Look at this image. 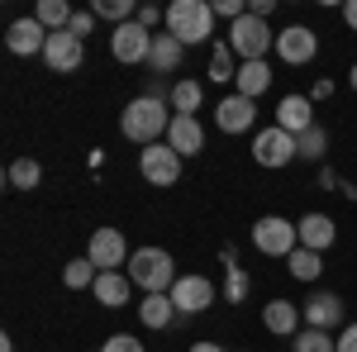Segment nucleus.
Here are the masks:
<instances>
[{
  "label": "nucleus",
  "instance_id": "14",
  "mask_svg": "<svg viewBox=\"0 0 357 352\" xmlns=\"http://www.w3.org/2000/svg\"><path fill=\"white\" fill-rule=\"evenodd\" d=\"M215 124H220V134H248L252 124H257V100H248V95H224L220 105H215Z\"/></svg>",
  "mask_w": 357,
  "mask_h": 352
},
{
  "label": "nucleus",
  "instance_id": "42",
  "mask_svg": "<svg viewBox=\"0 0 357 352\" xmlns=\"http://www.w3.org/2000/svg\"><path fill=\"white\" fill-rule=\"evenodd\" d=\"M348 86H353V91H357V62H353V72H348Z\"/></svg>",
  "mask_w": 357,
  "mask_h": 352
},
{
  "label": "nucleus",
  "instance_id": "9",
  "mask_svg": "<svg viewBox=\"0 0 357 352\" xmlns=\"http://www.w3.org/2000/svg\"><path fill=\"white\" fill-rule=\"evenodd\" d=\"M314 53H319V33L310 24H286L276 33V57L286 67H305V62H314Z\"/></svg>",
  "mask_w": 357,
  "mask_h": 352
},
{
  "label": "nucleus",
  "instance_id": "29",
  "mask_svg": "<svg viewBox=\"0 0 357 352\" xmlns=\"http://www.w3.org/2000/svg\"><path fill=\"white\" fill-rule=\"evenodd\" d=\"M210 82L215 86L238 82V67H234V48H229V43H215V48H210Z\"/></svg>",
  "mask_w": 357,
  "mask_h": 352
},
{
  "label": "nucleus",
  "instance_id": "7",
  "mask_svg": "<svg viewBox=\"0 0 357 352\" xmlns=\"http://www.w3.org/2000/svg\"><path fill=\"white\" fill-rule=\"evenodd\" d=\"M86 257L96 262V271H119L129 267V243H124V229H96L91 243H86Z\"/></svg>",
  "mask_w": 357,
  "mask_h": 352
},
{
  "label": "nucleus",
  "instance_id": "12",
  "mask_svg": "<svg viewBox=\"0 0 357 352\" xmlns=\"http://www.w3.org/2000/svg\"><path fill=\"white\" fill-rule=\"evenodd\" d=\"M43 62L53 67L57 77H67V72H77L86 62V43L72 33V29H62V33H48V48H43Z\"/></svg>",
  "mask_w": 357,
  "mask_h": 352
},
{
  "label": "nucleus",
  "instance_id": "4",
  "mask_svg": "<svg viewBox=\"0 0 357 352\" xmlns=\"http://www.w3.org/2000/svg\"><path fill=\"white\" fill-rule=\"evenodd\" d=\"M238 62H267V53L276 48V33L267 29V20H257V15H243V20H234L229 24V38H224Z\"/></svg>",
  "mask_w": 357,
  "mask_h": 352
},
{
  "label": "nucleus",
  "instance_id": "11",
  "mask_svg": "<svg viewBox=\"0 0 357 352\" xmlns=\"http://www.w3.org/2000/svg\"><path fill=\"white\" fill-rule=\"evenodd\" d=\"M167 296L181 309V319H186V314H200V309L215 305V281H210V276H176V286H172Z\"/></svg>",
  "mask_w": 357,
  "mask_h": 352
},
{
  "label": "nucleus",
  "instance_id": "22",
  "mask_svg": "<svg viewBox=\"0 0 357 352\" xmlns=\"http://www.w3.org/2000/svg\"><path fill=\"white\" fill-rule=\"evenodd\" d=\"M181 309L172 305V296H143V305H138V319H143V328H172V319H176Z\"/></svg>",
  "mask_w": 357,
  "mask_h": 352
},
{
  "label": "nucleus",
  "instance_id": "24",
  "mask_svg": "<svg viewBox=\"0 0 357 352\" xmlns=\"http://www.w3.org/2000/svg\"><path fill=\"white\" fill-rule=\"evenodd\" d=\"M324 158H329V129L314 124L296 138V162H324Z\"/></svg>",
  "mask_w": 357,
  "mask_h": 352
},
{
  "label": "nucleus",
  "instance_id": "36",
  "mask_svg": "<svg viewBox=\"0 0 357 352\" xmlns=\"http://www.w3.org/2000/svg\"><path fill=\"white\" fill-rule=\"evenodd\" d=\"M138 24L143 29H167V10H158V5H138Z\"/></svg>",
  "mask_w": 357,
  "mask_h": 352
},
{
  "label": "nucleus",
  "instance_id": "38",
  "mask_svg": "<svg viewBox=\"0 0 357 352\" xmlns=\"http://www.w3.org/2000/svg\"><path fill=\"white\" fill-rule=\"evenodd\" d=\"M276 10V0H248V15H257V20H267Z\"/></svg>",
  "mask_w": 357,
  "mask_h": 352
},
{
  "label": "nucleus",
  "instance_id": "8",
  "mask_svg": "<svg viewBox=\"0 0 357 352\" xmlns=\"http://www.w3.org/2000/svg\"><path fill=\"white\" fill-rule=\"evenodd\" d=\"M110 53H114V62H124V67L148 62V53H153V29H143L138 20L110 29Z\"/></svg>",
  "mask_w": 357,
  "mask_h": 352
},
{
  "label": "nucleus",
  "instance_id": "25",
  "mask_svg": "<svg viewBox=\"0 0 357 352\" xmlns=\"http://www.w3.org/2000/svg\"><path fill=\"white\" fill-rule=\"evenodd\" d=\"M72 15H77V10H72L67 0H38V5H33V20L48 29V33H62V29L72 24Z\"/></svg>",
  "mask_w": 357,
  "mask_h": 352
},
{
  "label": "nucleus",
  "instance_id": "10",
  "mask_svg": "<svg viewBox=\"0 0 357 352\" xmlns=\"http://www.w3.org/2000/svg\"><path fill=\"white\" fill-rule=\"evenodd\" d=\"M252 158H257V167H267V171H276V167H291L296 162V138L286 134V129H257V138H252Z\"/></svg>",
  "mask_w": 357,
  "mask_h": 352
},
{
  "label": "nucleus",
  "instance_id": "15",
  "mask_svg": "<svg viewBox=\"0 0 357 352\" xmlns=\"http://www.w3.org/2000/svg\"><path fill=\"white\" fill-rule=\"evenodd\" d=\"M5 48H10V53L15 57H43V48H48V29L38 24V20H33V15H29V20H15V24L5 29Z\"/></svg>",
  "mask_w": 357,
  "mask_h": 352
},
{
  "label": "nucleus",
  "instance_id": "32",
  "mask_svg": "<svg viewBox=\"0 0 357 352\" xmlns=\"http://www.w3.org/2000/svg\"><path fill=\"white\" fill-rule=\"evenodd\" d=\"M296 352H338V338L324 328H301L296 333Z\"/></svg>",
  "mask_w": 357,
  "mask_h": 352
},
{
  "label": "nucleus",
  "instance_id": "26",
  "mask_svg": "<svg viewBox=\"0 0 357 352\" xmlns=\"http://www.w3.org/2000/svg\"><path fill=\"white\" fill-rule=\"evenodd\" d=\"M200 100H205L200 82H191V77H176V82H172V100H167V105L176 109V114H195Z\"/></svg>",
  "mask_w": 357,
  "mask_h": 352
},
{
  "label": "nucleus",
  "instance_id": "16",
  "mask_svg": "<svg viewBox=\"0 0 357 352\" xmlns=\"http://www.w3.org/2000/svg\"><path fill=\"white\" fill-rule=\"evenodd\" d=\"M262 328L276 333V338H296L305 328V309L296 300H267V305H262Z\"/></svg>",
  "mask_w": 357,
  "mask_h": 352
},
{
  "label": "nucleus",
  "instance_id": "37",
  "mask_svg": "<svg viewBox=\"0 0 357 352\" xmlns=\"http://www.w3.org/2000/svg\"><path fill=\"white\" fill-rule=\"evenodd\" d=\"M338 352H357V324L338 328Z\"/></svg>",
  "mask_w": 357,
  "mask_h": 352
},
{
  "label": "nucleus",
  "instance_id": "1",
  "mask_svg": "<svg viewBox=\"0 0 357 352\" xmlns=\"http://www.w3.org/2000/svg\"><path fill=\"white\" fill-rule=\"evenodd\" d=\"M167 129H172V109H167V100H158V95H134V100L124 105V114H119V134L129 138V143H138V148L162 143Z\"/></svg>",
  "mask_w": 357,
  "mask_h": 352
},
{
  "label": "nucleus",
  "instance_id": "27",
  "mask_svg": "<svg viewBox=\"0 0 357 352\" xmlns=\"http://www.w3.org/2000/svg\"><path fill=\"white\" fill-rule=\"evenodd\" d=\"M286 271H291L296 281H319V271H324V252H310V247H296V252L286 257Z\"/></svg>",
  "mask_w": 357,
  "mask_h": 352
},
{
  "label": "nucleus",
  "instance_id": "5",
  "mask_svg": "<svg viewBox=\"0 0 357 352\" xmlns=\"http://www.w3.org/2000/svg\"><path fill=\"white\" fill-rule=\"evenodd\" d=\"M252 247L262 252V257H291L296 247H301V234H296V224L281 215H262L252 224Z\"/></svg>",
  "mask_w": 357,
  "mask_h": 352
},
{
  "label": "nucleus",
  "instance_id": "33",
  "mask_svg": "<svg viewBox=\"0 0 357 352\" xmlns=\"http://www.w3.org/2000/svg\"><path fill=\"white\" fill-rule=\"evenodd\" d=\"M243 296H248V271H243V267H229V281H224V300H229V305H238Z\"/></svg>",
  "mask_w": 357,
  "mask_h": 352
},
{
  "label": "nucleus",
  "instance_id": "20",
  "mask_svg": "<svg viewBox=\"0 0 357 352\" xmlns=\"http://www.w3.org/2000/svg\"><path fill=\"white\" fill-rule=\"evenodd\" d=\"M167 143H172L181 158H195V153L205 148V129H200V119H195V114H172Z\"/></svg>",
  "mask_w": 357,
  "mask_h": 352
},
{
  "label": "nucleus",
  "instance_id": "2",
  "mask_svg": "<svg viewBox=\"0 0 357 352\" xmlns=\"http://www.w3.org/2000/svg\"><path fill=\"white\" fill-rule=\"evenodd\" d=\"M167 33L191 43H210L215 38V5L210 0H172L167 5Z\"/></svg>",
  "mask_w": 357,
  "mask_h": 352
},
{
  "label": "nucleus",
  "instance_id": "40",
  "mask_svg": "<svg viewBox=\"0 0 357 352\" xmlns=\"http://www.w3.org/2000/svg\"><path fill=\"white\" fill-rule=\"evenodd\" d=\"M343 24L357 33V0H343Z\"/></svg>",
  "mask_w": 357,
  "mask_h": 352
},
{
  "label": "nucleus",
  "instance_id": "31",
  "mask_svg": "<svg viewBox=\"0 0 357 352\" xmlns=\"http://www.w3.org/2000/svg\"><path fill=\"white\" fill-rule=\"evenodd\" d=\"M38 181H43V167L33 162V158H15L10 162V186L15 190H33Z\"/></svg>",
  "mask_w": 357,
  "mask_h": 352
},
{
  "label": "nucleus",
  "instance_id": "30",
  "mask_svg": "<svg viewBox=\"0 0 357 352\" xmlns=\"http://www.w3.org/2000/svg\"><path fill=\"white\" fill-rule=\"evenodd\" d=\"M91 15H96V20H110V24L119 29V24H129V20H138V5L134 0H96Z\"/></svg>",
  "mask_w": 357,
  "mask_h": 352
},
{
  "label": "nucleus",
  "instance_id": "34",
  "mask_svg": "<svg viewBox=\"0 0 357 352\" xmlns=\"http://www.w3.org/2000/svg\"><path fill=\"white\" fill-rule=\"evenodd\" d=\"M100 352H143V343H138L134 333H110V338H105V348Z\"/></svg>",
  "mask_w": 357,
  "mask_h": 352
},
{
  "label": "nucleus",
  "instance_id": "3",
  "mask_svg": "<svg viewBox=\"0 0 357 352\" xmlns=\"http://www.w3.org/2000/svg\"><path fill=\"white\" fill-rule=\"evenodd\" d=\"M129 281H134L143 296H167L176 286V262L167 247H138L129 257Z\"/></svg>",
  "mask_w": 357,
  "mask_h": 352
},
{
  "label": "nucleus",
  "instance_id": "18",
  "mask_svg": "<svg viewBox=\"0 0 357 352\" xmlns=\"http://www.w3.org/2000/svg\"><path fill=\"white\" fill-rule=\"evenodd\" d=\"M296 234H301V247H310V252H329L338 243V224L329 215H319V210L296 219Z\"/></svg>",
  "mask_w": 357,
  "mask_h": 352
},
{
  "label": "nucleus",
  "instance_id": "28",
  "mask_svg": "<svg viewBox=\"0 0 357 352\" xmlns=\"http://www.w3.org/2000/svg\"><path fill=\"white\" fill-rule=\"evenodd\" d=\"M96 276H100V271H96V262H91V257H72V262L62 267L67 291H91V286H96Z\"/></svg>",
  "mask_w": 357,
  "mask_h": 352
},
{
  "label": "nucleus",
  "instance_id": "39",
  "mask_svg": "<svg viewBox=\"0 0 357 352\" xmlns=\"http://www.w3.org/2000/svg\"><path fill=\"white\" fill-rule=\"evenodd\" d=\"M333 95V77H324V82H314V91H310V100H329Z\"/></svg>",
  "mask_w": 357,
  "mask_h": 352
},
{
  "label": "nucleus",
  "instance_id": "21",
  "mask_svg": "<svg viewBox=\"0 0 357 352\" xmlns=\"http://www.w3.org/2000/svg\"><path fill=\"white\" fill-rule=\"evenodd\" d=\"M129 291H134L129 271H100V276H96V286H91V296L100 300L105 309H119V305H129Z\"/></svg>",
  "mask_w": 357,
  "mask_h": 352
},
{
  "label": "nucleus",
  "instance_id": "13",
  "mask_svg": "<svg viewBox=\"0 0 357 352\" xmlns=\"http://www.w3.org/2000/svg\"><path fill=\"white\" fill-rule=\"evenodd\" d=\"M301 309H305V328H324V333L343 328V314H348L343 296H333V291H314Z\"/></svg>",
  "mask_w": 357,
  "mask_h": 352
},
{
  "label": "nucleus",
  "instance_id": "43",
  "mask_svg": "<svg viewBox=\"0 0 357 352\" xmlns=\"http://www.w3.org/2000/svg\"><path fill=\"white\" fill-rule=\"evenodd\" d=\"M0 352H15V343H10V338H0Z\"/></svg>",
  "mask_w": 357,
  "mask_h": 352
},
{
  "label": "nucleus",
  "instance_id": "41",
  "mask_svg": "<svg viewBox=\"0 0 357 352\" xmlns=\"http://www.w3.org/2000/svg\"><path fill=\"white\" fill-rule=\"evenodd\" d=\"M191 352H224L220 343H191Z\"/></svg>",
  "mask_w": 357,
  "mask_h": 352
},
{
  "label": "nucleus",
  "instance_id": "19",
  "mask_svg": "<svg viewBox=\"0 0 357 352\" xmlns=\"http://www.w3.org/2000/svg\"><path fill=\"white\" fill-rule=\"evenodd\" d=\"M186 62V43L181 38H172V33H153V53H148V67L158 72V77H176V67Z\"/></svg>",
  "mask_w": 357,
  "mask_h": 352
},
{
  "label": "nucleus",
  "instance_id": "35",
  "mask_svg": "<svg viewBox=\"0 0 357 352\" xmlns=\"http://www.w3.org/2000/svg\"><path fill=\"white\" fill-rule=\"evenodd\" d=\"M67 29H72V33H77V38L86 43V38H91V29H96V15H91V10H77V15H72V24H67Z\"/></svg>",
  "mask_w": 357,
  "mask_h": 352
},
{
  "label": "nucleus",
  "instance_id": "17",
  "mask_svg": "<svg viewBox=\"0 0 357 352\" xmlns=\"http://www.w3.org/2000/svg\"><path fill=\"white\" fill-rule=\"evenodd\" d=\"M314 124H319V119H314V100H310V95H281V105H276V129L301 138L305 129H314Z\"/></svg>",
  "mask_w": 357,
  "mask_h": 352
},
{
  "label": "nucleus",
  "instance_id": "23",
  "mask_svg": "<svg viewBox=\"0 0 357 352\" xmlns=\"http://www.w3.org/2000/svg\"><path fill=\"white\" fill-rule=\"evenodd\" d=\"M267 86H272V67L267 62H238V95L257 100V95H267Z\"/></svg>",
  "mask_w": 357,
  "mask_h": 352
},
{
  "label": "nucleus",
  "instance_id": "6",
  "mask_svg": "<svg viewBox=\"0 0 357 352\" xmlns=\"http://www.w3.org/2000/svg\"><path fill=\"white\" fill-rule=\"evenodd\" d=\"M181 162H186V158H181L172 143H153V148L138 153V171H143L148 186H176V181H181Z\"/></svg>",
  "mask_w": 357,
  "mask_h": 352
}]
</instances>
